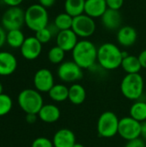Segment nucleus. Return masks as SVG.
Returning <instances> with one entry per match:
<instances>
[{
  "instance_id": "obj_1",
  "label": "nucleus",
  "mask_w": 146,
  "mask_h": 147,
  "mask_svg": "<svg viewBox=\"0 0 146 147\" xmlns=\"http://www.w3.org/2000/svg\"><path fill=\"white\" fill-rule=\"evenodd\" d=\"M97 49L92 41L83 39L71 51L72 60L83 70L90 69L97 62Z\"/></svg>"
},
{
  "instance_id": "obj_2",
  "label": "nucleus",
  "mask_w": 146,
  "mask_h": 147,
  "mask_svg": "<svg viewBox=\"0 0 146 147\" xmlns=\"http://www.w3.org/2000/svg\"><path fill=\"white\" fill-rule=\"evenodd\" d=\"M123 58V52L114 43L106 42L97 49V62L104 70L113 71L118 69L121 65Z\"/></svg>"
},
{
  "instance_id": "obj_3",
  "label": "nucleus",
  "mask_w": 146,
  "mask_h": 147,
  "mask_svg": "<svg viewBox=\"0 0 146 147\" xmlns=\"http://www.w3.org/2000/svg\"><path fill=\"white\" fill-rule=\"evenodd\" d=\"M25 25L30 30L37 32L49 25L47 9L40 3L31 4L25 10Z\"/></svg>"
},
{
  "instance_id": "obj_4",
  "label": "nucleus",
  "mask_w": 146,
  "mask_h": 147,
  "mask_svg": "<svg viewBox=\"0 0 146 147\" xmlns=\"http://www.w3.org/2000/svg\"><path fill=\"white\" fill-rule=\"evenodd\" d=\"M145 89V81L139 73L126 74L121 80L120 91L128 100L138 101L142 96Z\"/></svg>"
},
{
  "instance_id": "obj_5",
  "label": "nucleus",
  "mask_w": 146,
  "mask_h": 147,
  "mask_svg": "<svg viewBox=\"0 0 146 147\" xmlns=\"http://www.w3.org/2000/svg\"><path fill=\"white\" fill-rule=\"evenodd\" d=\"M17 101L21 109L26 114L38 115L44 105L40 92L34 89H25L22 90L18 95Z\"/></svg>"
},
{
  "instance_id": "obj_6",
  "label": "nucleus",
  "mask_w": 146,
  "mask_h": 147,
  "mask_svg": "<svg viewBox=\"0 0 146 147\" xmlns=\"http://www.w3.org/2000/svg\"><path fill=\"white\" fill-rule=\"evenodd\" d=\"M120 119L111 111L103 112L97 120V132L98 134L106 139L113 138L118 134Z\"/></svg>"
},
{
  "instance_id": "obj_7",
  "label": "nucleus",
  "mask_w": 146,
  "mask_h": 147,
  "mask_svg": "<svg viewBox=\"0 0 146 147\" xmlns=\"http://www.w3.org/2000/svg\"><path fill=\"white\" fill-rule=\"evenodd\" d=\"M1 23L7 30L21 29L25 24V11L21 7H9L2 16Z\"/></svg>"
},
{
  "instance_id": "obj_8",
  "label": "nucleus",
  "mask_w": 146,
  "mask_h": 147,
  "mask_svg": "<svg viewBox=\"0 0 146 147\" xmlns=\"http://www.w3.org/2000/svg\"><path fill=\"white\" fill-rule=\"evenodd\" d=\"M59 78L64 83H76L83 77V69L73 60H67L61 63L57 70Z\"/></svg>"
},
{
  "instance_id": "obj_9",
  "label": "nucleus",
  "mask_w": 146,
  "mask_h": 147,
  "mask_svg": "<svg viewBox=\"0 0 146 147\" xmlns=\"http://www.w3.org/2000/svg\"><path fill=\"white\" fill-rule=\"evenodd\" d=\"M71 29L78 37L88 39L95 34L96 24L95 19L86 14H82L78 16L73 17Z\"/></svg>"
},
{
  "instance_id": "obj_10",
  "label": "nucleus",
  "mask_w": 146,
  "mask_h": 147,
  "mask_svg": "<svg viewBox=\"0 0 146 147\" xmlns=\"http://www.w3.org/2000/svg\"><path fill=\"white\" fill-rule=\"evenodd\" d=\"M141 123L131 116L120 119L118 134L125 140H132L140 138Z\"/></svg>"
},
{
  "instance_id": "obj_11",
  "label": "nucleus",
  "mask_w": 146,
  "mask_h": 147,
  "mask_svg": "<svg viewBox=\"0 0 146 147\" xmlns=\"http://www.w3.org/2000/svg\"><path fill=\"white\" fill-rule=\"evenodd\" d=\"M34 85L35 87V90L39 92H49V90L52 88L54 84V77L52 72L46 69V68H41L39 69L34 76Z\"/></svg>"
},
{
  "instance_id": "obj_12",
  "label": "nucleus",
  "mask_w": 146,
  "mask_h": 147,
  "mask_svg": "<svg viewBox=\"0 0 146 147\" xmlns=\"http://www.w3.org/2000/svg\"><path fill=\"white\" fill-rule=\"evenodd\" d=\"M22 56L28 60H34L42 52V44L35 36L27 37L20 48Z\"/></svg>"
},
{
  "instance_id": "obj_13",
  "label": "nucleus",
  "mask_w": 146,
  "mask_h": 147,
  "mask_svg": "<svg viewBox=\"0 0 146 147\" xmlns=\"http://www.w3.org/2000/svg\"><path fill=\"white\" fill-rule=\"evenodd\" d=\"M78 36L71 29L59 31L56 36V45L65 53L71 52L78 42Z\"/></svg>"
},
{
  "instance_id": "obj_14",
  "label": "nucleus",
  "mask_w": 146,
  "mask_h": 147,
  "mask_svg": "<svg viewBox=\"0 0 146 147\" xmlns=\"http://www.w3.org/2000/svg\"><path fill=\"white\" fill-rule=\"evenodd\" d=\"M116 38L120 46L124 47H129L136 43L138 33L137 30L132 26H122L118 29Z\"/></svg>"
},
{
  "instance_id": "obj_15",
  "label": "nucleus",
  "mask_w": 146,
  "mask_h": 147,
  "mask_svg": "<svg viewBox=\"0 0 146 147\" xmlns=\"http://www.w3.org/2000/svg\"><path fill=\"white\" fill-rule=\"evenodd\" d=\"M77 143L75 134L68 128L58 130L52 138L54 147H72Z\"/></svg>"
},
{
  "instance_id": "obj_16",
  "label": "nucleus",
  "mask_w": 146,
  "mask_h": 147,
  "mask_svg": "<svg viewBox=\"0 0 146 147\" xmlns=\"http://www.w3.org/2000/svg\"><path fill=\"white\" fill-rule=\"evenodd\" d=\"M17 68V59L14 54L7 51L0 52V76H9Z\"/></svg>"
},
{
  "instance_id": "obj_17",
  "label": "nucleus",
  "mask_w": 146,
  "mask_h": 147,
  "mask_svg": "<svg viewBox=\"0 0 146 147\" xmlns=\"http://www.w3.org/2000/svg\"><path fill=\"white\" fill-rule=\"evenodd\" d=\"M101 22L106 29L116 30L121 27L122 16L120 13V10L108 9L101 17Z\"/></svg>"
},
{
  "instance_id": "obj_18",
  "label": "nucleus",
  "mask_w": 146,
  "mask_h": 147,
  "mask_svg": "<svg viewBox=\"0 0 146 147\" xmlns=\"http://www.w3.org/2000/svg\"><path fill=\"white\" fill-rule=\"evenodd\" d=\"M107 9L106 0H85L84 14L93 19L101 18Z\"/></svg>"
},
{
  "instance_id": "obj_19",
  "label": "nucleus",
  "mask_w": 146,
  "mask_h": 147,
  "mask_svg": "<svg viewBox=\"0 0 146 147\" xmlns=\"http://www.w3.org/2000/svg\"><path fill=\"white\" fill-rule=\"evenodd\" d=\"M60 115V109L54 104H44L38 113V117L45 123H54L59 120Z\"/></svg>"
},
{
  "instance_id": "obj_20",
  "label": "nucleus",
  "mask_w": 146,
  "mask_h": 147,
  "mask_svg": "<svg viewBox=\"0 0 146 147\" xmlns=\"http://www.w3.org/2000/svg\"><path fill=\"white\" fill-rule=\"evenodd\" d=\"M86 99V90L84 87L79 84H73L69 87L68 100L74 105L82 104Z\"/></svg>"
},
{
  "instance_id": "obj_21",
  "label": "nucleus",
  "mask_w": 146,
  "mask_h": 147,
  "mask_svg": "<svg viewBox=\"0 0 146 147\" xmlns=\"http://www.w3.org/2000/svg\"><path fill=\"white\" fill-rule=\"evenodd\" d=\"M120 67L123 69L124 71H126V74L139 73V71L142 69V66L139 60L138 56L129 55V54L126 55L123 58Z\"/></svg>"
},
{
  "instance_id": "obj_22",
  "label": "nucleus",
  "mask_w": 146,
  "mask_h": 147,
  "mask_svg": "<svg viewBox=\"0 0 146 147\" xmlns=\"http://www.w3.org/2000/svg\"><path fill=\"white\" fill-rule=\"evenodd\" d=\"M49 97L56 102H62L68 100L69 96V88L62 84H57L52 86V88L48 92Z\"/></svg>"
},
{
  "instance_id": "obj_23",
  "label": "nucleus",
  "mask_w": 146,
  "mask_h": 147,
  "mask_svg": "<svg viewBox=\"0 0 146 147\" xmlns=\"http://www.w3.org/2000/svg\"><path fill=\"white\" fill-rule=\"evenodd\" d=\"M85 0H65V12L72 17L78 16L84 14Z\"/></svg>"
},
{
  "instance_id": "obj_24",
  "label": "nucleus",
  "mask_w": 146,
  "mask_h": 147,
  "mask_svg": "<svg viewBox=\"0 0 146 147\" xmlns=\"http://www.w3.org/2000/svg\"><path fill=\"white\" fill-rule=\"evenodd\" d=\"M130 116L140 123L146 121V102L135 101L130 108Z\"/></svg>"
},
{
  "instance_id": "obj_25",
  "label": "nucleus",
  "mask_w": 146,
  "mask_h": 147,
  "mask_svg": "<svg viewBox=\"0 0 146 147\" xmlns=\"http://www.w3.org/2000/svg\"><path fill=\"white\" fill-rule=\"evenodd\" d=\"M25 39V35L21 29H13L7 31L6 43L12 48H21Z\"/></svg>"
},
{
  "instance_id": "obj_26",
  "label": "nucleus",
  "mask_w": 146,
  "mask_h": 147,
  "mask_svg": "<svg viewBox=\"0 0 146 147\" xmlns=\"http://www.w3.org/2000/svg\"><path fill=\"white\" fill-rule=\"evenodd\" d=\"M72 22H73V17L65 12L59 13V15H57L53 22L54 25L57 27V28L59 31L71 29L72 27Z\"/></svg>"
},
{
  "instance_id": "obj_27",
  "label": "nucleus",
  "mask_w": 146,
  "mask_h": 147,
  "mask_svg": "<svg viewBox=\"0 0 146 147\" xmlns=\"http://www.w3.org/2000/svg\"><path fill=\"white\" fill-rule=\"evenodd\" d=\"M65 57V52L57 45L52 47L48 51L47 53L48 60L53 65H60L61 63H63Z\"/></svg>"
},
{
  "instance_id": "obj_28",
  "label": "nucleus",
  "mask_w": 146,
  "mask_h": 147,
  "mask_svg": "<svg viewBox=\"0 0 146 147\" xmlns=\"http://www.w3.org/2000/svg\"><path fill=\"white\" fill-rule=\"evenodd\" d=\"M13 107V102L11 97L7 94L0 95V117L8 115Z\"/></svg>"
},
{
  "instance_id": "obj_29",
  "label": "nucleus",
  "mask_w": 146,
  "mask_h": 147,
  "mask_svg": "<svg viewBox=\"0 0 146 147\" xmlns=\"http://www.w3.org/2000/svg\"><path fill=\"white\" fill-rule=\"evenodd\" d=\"M37 40L43 45V44H46V43H48L52 38L53 37V34L51 32L50 28H48V26L46 28H44L37 32H35V35H34Z\"/></svg>"
},
{
  "instance_id": "obj_30",
  "label": "nucleus",
  "mask_w": 146,
  "mask_h": 147,
  "mask_svg": "<svg viewBox=\"0 0 146 147\" xmlns=\"http://www.w3.org/2000/svg\"><path fill=\"white\" fill-rule=\"evenodd\" d=\"M31 147H54L52 144V140L46 138V137H39L34 140L32 142Z\"/></svg>"
},
{
  "instance_id": "obj_31",
  "label": "nucleus",
  "mask_w": 146,
  "mask_h": 147,
  "mask_svg": "<svg viewBox=\"0 0 146 147\" xmlns=\"http://www.w3.org/2000/svg\"><path fill=\"white\" fill-rule=\"evenodd\" d=\"M106 3L108 9L120 10L124 4V0H106Z\"/></svg>"
},
{
  "instance_id": "obj_32",
  "label": "nucleus",
  "mask_w": 146,
  "mask_h": 147,
  "mask_svg": "<svg viewBox=\"0 0 146 147\" xmlns=\"http://www.w3.org/2000/svg\"><path fill=\"white\" fill-rule=\"evenodd\" d=\"M125 147H146V145L143 139L138 138V139L127 141Z\"/></svg>"
},
{
  "instance_id": "obj_33",
  "label": "nucleus",
  "mask_w": 146,
  "mask_h": 147,
  "mask_svg": "<svg viewBox=\"0 0 146 147\" xmlns=\"http://www.w3.org/2000/svg\"><path fill=\"white\" fill-rule=\"evenodd\" d=\"M5 5L9 7H18L23 0H1Z\"/></svg>"
},
{
  "instance_id": "obj_34",
  "label": "nucleus",
  "mask_w": 146,
  "mask_h": 147,
  "mask_svg": "<svg viewBox=\"0 0 146 147\" xmlns=\"http://www.w3.org/2000/svg\"><path fill=\"white\" fill-rule=\"evenodd\" d=\"M6 34L7 32L3 28V26H0V48L3 47V45L6 43Z\"/></svg>"
},
{
  "instance_id": "obj_35",
  "label": "nucleus",
  "mask_w": 146,
  "mask_h": 147,
  "mask_svg": "<svg viewBox=\"0 0 146 147\" xmlns=\"http://www.w3.org/2000/svg\"><path fill=\"white\" fill-rule=\"evenodd\" d=\"M56 3V0H39V3L46 9L52 8Z\"/></svg>"
},
{
  "instance_id": "obj_36",
  "label": "nucleus",
  "mask_w": 146,
  "mask_h": 147,
  "mask_svg": "<svg viewBox=\"0 0 146 147\" xmlns=\"http://www.w3.org/2000/svg\"><path fill=\"white\" fill-rule=\"evenodd\" d=\"M139 58V60L141 64V66L142 68H145L146 69V49L143 50L138 56Z\"/></svg>"
},
{
  "instance_id": "obj_37",
  "label": "nucleus",
  "mask_w": 146,
  "mask_h": 147,
  "mask_svg": "<svg viewBox=\"0 0 146 147\" xmlns=\"http://www.w3.org/2000/svg\"><path fill=\"white\" fill-rule=\"evenodd\" d=\"M37 115L35 114H26V121L29 124H33L37 120Z\"/></svg>"
},
{
  "instance_id": "obj_38",
  "label": "nucleus",
  "mask_w": 146,
  "mask_h": 147,
  "mask_svg": "<svg viewBox=\"0 0 146 147\" xmlns=\"http://www.w3.org/2000/svg\"><path fill=\"white\" fill-rule=\"evenodd\" d=\"M140 137L144 140H146V121L141 123V131H140Z\"/></svg>"
},
{
  "instance_id": "obj_39",
  "label": "nucleus",
  "mask_w": 146,
  "mask_h": 147,
  "mask_svg": "<svg viewBox=\"0 0 146 147\" xmlns=\"http://www.w3.org/2000/svg\"><path fill=\"white\" fill-rule=\"evenodd\" d=\"M72 147H85L83 145H82V144H80V143H76L74 146Z\"/></svg>"
},
{
  "instance_id": "obj_40",
  "label": "nucleus",
  "mask_w": 146,
  "mask_h": 147,
  "mask_svg": "<svg viewBox=\"0 0 146 147\" xmlns=\"http://www.w3.org/2000/svg\"><path fill=\"white\" fill-rule=\"evenodd\" d=\"M3 88L2 84L0 83V95H1V94H3Z\"/></svg>"
}]
</instances>
